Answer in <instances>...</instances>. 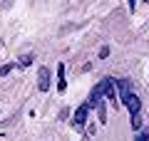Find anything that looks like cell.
Wrapping results in <instances>:
<instances>
[{
  "instance_id": "6da1fadb",
  "label": "cell",
  "mask_w": 149,
  "mask_h": 141,
  "mask_svg": "<svg viewBox=\"0 0 149 141\" xmlns=\"http://www.w3.org/2000/svg\"><path fill=\"white\" fill-rule=\"evenodd\" d=\"M87 116H90V106H87V104L77 106V111H74V116H72V124H74V129H85V124H87Z\"/></svg>"
},
{
  "instance_id": "7a4b0ae2",
  "label": "cell",
  "mask_w": 149,
  "mask_h": 141,
  "mask_svg": "<svg viewBox=\"0 0 149 141\" xmlns=\"http://www.w3.org/2000/svg\"><path fill=\"white\" fill-rule=\"evenodd\" d=\"M122 104L129 109V114H139V111H142V99H139V97H137L134 92H129L127 97H124V99H122Z\"/></svg>"
},
{
  "instance_id": "3957f363",
  "label": "cell",
  "mask_w": 149,
  "mask_h": 141,
  "mask_svg": "<svg viewBox=\"0 0 149 141\" xmlns=\"http://www.w3.org/2000/svg\"><path fill=\"white\" fill-rule=\"evenodd\" d=\"M102 89H104L107 99H112V104H114V106L122 104V102L117 99V94H114V79H112V77H104V82H102Z\"/></svg>"
},
{
  "instance_id": "277c9868",
  "label": "cell",
  "mask_w": 149,
  "mask_h": 141,
  "mask_svg": "<svg viewBox=\"0 0 149 141\" xmlns=\"http://www.w3.org/2000/svg\"><path fill=\"white\" fill-rule=\"evenodd\" d=\"M50 82H52V79H50V69L47 67H40V69H37V89H40V92H47Z\"/></svg>"
},
{
  "instance_id": "5b68a950",
  "label": "cell",
  "mask_w": 149,
  "mask_h": 141,
  "mask_svg": "<svg viewBox=\"0 0 149 141\" xmlns=\"http://www.w3.org/2000/svg\"><path fill=\"white\" fill-rule=\"evenodd\" d=\"M102 94H104V89H102V84H97L90 92V99H87V106H90V109H97V104L102 102Z\"/></svg>"
},
{
  "instance_id": "8992f818",
  "label": "cell",
  "mask_w": 149,
  "mask_h": 141,
  "mask_svg": "<svg viewBox=\"0 0 149 141\" xmlns=\"http://www.w3.org/2000/svg\"><path fill=\"white\" fill-rule=\"evenodd\" d=\"M114 84H117V89H119V102H122L124 97L132 92V79H114Z\"/></svg>"
},
{
  "instance_id": "52a82bcc",
  "label": "cell",
  "mask_w": 149,
  "mask_h": 141,
  "mask_svg": "<svg viewBox=\"0 0 149 141\" xmlns=\"http://www.w3.org/2000/svg\"><path fill=\"white\" fill-rule=\"evenodd\" d=\"M67 89V82H65V62H57V92L65 94Z\"/></svg>"
},
{
  "instance_id": "ba28073f",
  "label": "cell",
  "mask_w": 149,
  "mask_h": 141,
  "mask_svg": "<svg viewBox=\"0 0 149 141\" xmlns=\"http://www.w3.org/2000/svg\"><path fill=\"white\" fill-rule=\"evenodd\" d=\"M32 59H35L32 55H22V57L17 59V67H20V69H27V67L32 64Z\"/></svg>"
},
{
  "instance_id": "9c48e42d",
  "label": "cell",
  "mask_w": 149,
  "mask_h": 141,
  "mask_svg": "<svg viewBox=\"0 0 149 141\" xmlns=\"http://www.w3.org/2000/svg\"><path fill=\"white\" fill-rule=\"evenodd\" d=\"M97 116H100V124H104V121H107V104H104V102L97 104Z\"/></svg>"
},
{
  "instance_id": "30bf717a",
  "label": "cell",
  "mask_w": 149,
  "mask_h": 141,
  "mask_svg": "<svg viewBox=\"0 0 149 141\" xmlns=\"http://www.w3.org/2000/svg\"><path fill=\"white\" fill-rule=\"evenodd\" d=\"M132 129L134 131L142 129V111H139V114H132Z\"/></svg>"
},
{
  "instance_id": "8fae6325",
  "label": "cell",
  "mask_w": 149,
  "mask_h": 141,
  "mask_svg": "<svg viewBox=\"0 0 149 141\" xmlns=\"http://www.w3.org/2000/svg\"><path fill=\"white\" fill-rule=\"evenodd\" d=\"M134 141H149V129L144 131V134H139V136H137V139H134Z\"/></svg>"
},
{
  "instance_id": "7c38bea8",
  "label": "cell",
  "mask_w": 149,
  "mask_h": 141,
  "mask_svg": "<svg viewBox=\"0 0 149 141\" xmlns=\"http://www.w3.org/2000/svg\"><path fill=\"white\" fill-rule=\"evenodd\" d=\"M100 57H102V59H104V57H109V47H107V45L100 50Z\"/></svg>"
},
{
  "instance_id": "4fadbf2b",
  "label": "cell",
  "mask_w": 149,
  "mask_h": 141,
  "mask_svg": "<svg viewBox=\"0 0 149 141\" xmlns=\"http://www.w3.org/2000/svg\"><path fill=\"white\" fill-rule=\"evenodd\" d=\"M10 69H13V64H3V67H0V74H3V77H5V74L10 72Z\"/></svg>"
},
{
  "instance_id": "5bb4252c",
  "label": "cell",
  "mask_w": 149,
  "mask_h": 141,
  "mask_svg": "<svg viewBox=\"0 0 149 141\" xmlns=\"http://www.w3.org/2000/svg\"><path fill=\"white\" fill-rule=\"evenodd\" d=\"M127 8H129V12H134V8H137V0H127Z\"/></svg>"
}]
</instances>
